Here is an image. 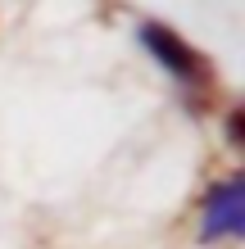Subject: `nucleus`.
I'll return each mask as SVG.
<instances>
[{
  "label": "nucleus",
  "mask_w": 245,
  "mask_h": 249,
  "mask_svg": "<svg viewBox=\"0 0 245 249\" xmlns=\"http://www.w3.org/2000/svg\"><path fill=\"white\" fill-rule=\"evenodd\" d=\"M245 231V181L227 177L209 186L205 204H200V236L205 240H236Z\"/></svg>",
  "instance_id": "nucleus-2"
},
{
  "label": "nucleus",
  "mask_w": 245,
  "mask_h": 249,
  "mask_svg": "<svg viewBox=\"0 0 245 249\" xmlns=\"http://www.w3.org/2000/svg\"><path fill=\"white\" fill-rule=\"evenodd\" d=\"M136 36H141V46H146V54H150V59L182 86L186 95H191V91H205V86H209L213 68L200 59V54L186 46L177 32H172V27H164V23H141Z\"/></svg>",
  "instance_id": "nucleus-1"
}]
</instances>
